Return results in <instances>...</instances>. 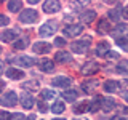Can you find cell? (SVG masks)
<instances>
[{"mask_svg": "<svg viewBox=\"0 0 128 120\" xmlns=\"http://www.w3.org/2000/svg\"><path fill=\"white\" fill-rule=\"evenodd\" d=\"M38 19V13L32 8H27V10H22L21 14H19V22L22 24H32Z\"/></svg>", "mask_w": 128, "mask_h": 120, "instance_id": "obj_1", "label": "cell"}, {"mask_svg": "<svg viewBox=\"0 0 128 120\" xmlns=\"http://www.w3.org/2000/svg\"><path fill=\"white\" fill-rule=\"evenodd\" d=\"M56 29H58V22L56 21H48L38 29V34L42 35V37H51V35L56 32Z\"/></svg>", "mask_w": 128, "mask_h": 120, "instance_id": "obj_2", "label": "cell"}, {"mask_svg": "<svg viewBox=\"0 0 128 120\" xmlns=\"http://www.w3.org/2000/svg\"><path fill=\"white\" fill-rule=\"evenodd\" d=\"M0 102H2V106H5V107H11V106H14V104L18 102V96H16L14 91H6V93L2 94Z\"/></svg>", "mask_w": 128, "mask_h": 120, "instance_id": "obj_3", "label": "cell"}, {"mask_svg": "<svg viewBox=\"0 0 128 120\" xmlns=\"http://www.w3.org/2000/svg\"><path fill=\"white\" fill-rule=\"evenodd\" d=\"M83 27L80 26V24H69V26L64 27V35H67V37H77V35L82 34Z\"/></svg>", "mask_w": 128, "mask_h": 120, "instance_id": "obj_4", "label": "cell"}, {"mask_svg": "<svg viewBox=\"0 0 128 120\" xmlns=\"http://www.w3.org/2000/svg\"><path fill=\"white\" fill-rule=\"evenodd\" d=\"M70 48H72L74 53L82 54V53H85L88 48H90V40H78V42H74L70 45Z\"/></svg>", "mask_w": 128, "mask_h": 120, "instance_id": "obj_5", "label": "cell"}, {"mask_svg": "<svg viewBox=\"0 0 128 120\" xmlns=\"http://www.w3.org/2000/svg\"><path fill=\"white\" fill-rule=\"evenodd\" d=\"M43 10H45V13H56L61 10V3L58 0H46V2H43Z\"/></svg>", "mask_w": 128, "mask_h": 120, "instance_id": "obj_6", "label": "cell"}, {"mask_svg": "<svg viewBox=\"0 0 128 120\" xmlns=\"http://www.w3.org/2000/svg\"><path fill=\"white\" fill-rule=\"evenodd\" d=\"M13 62L21 67H32L35 64V59L30 58V56H18V58L13 59Z\"/></svg>", "mask_w": 128, "mask_h": 120, "instance_id": "obj_7", "label": "cell"}, {"mask_svg": "<svg viewBox=\"0 0 128 120\" xmlns=\"http://www.w3.org/2000/svg\"><path fill=\"white\" fill-rule=\"evenodd\" d=\"M110 32H112V37H114V38L125 37V34H128V24L120 22V24H117V26H115V29L110 30Z\"/></svg>", "mask_w": 128, "mask_h": 120, "instance_id": "obj_8", "label": "cell"}, {"mask_svg": "<svg viewBox=\"0 0 128 120\" xmlns=\"http://www.w3.org/2000/svg\"><path fill=\"white\" fill-rule=\"evenodd\" d=\"M32 50L38 54H45V53H50L51 51V45L50 43H45V42H35L34 46H32Z\"/></svg>", "mask_w": 128, "mask_h": 120, "instance_id": "obj_9", "label": "cell"}, {"mask_svg": "<svg viewBox=\"0 0 128 120\" xmlns=\"http://www.w3.org/2000/svg\"><path fill=\"white\" fill-rule=\"evenodd\" d=\"M70 78L69 77H64V75H59V77H54L53 80H51V85L53 86H61V88H64V86H70Z\"/></svg>", "mask_w": 128, "mask_h": 120, "instance_id": "obj_10", "label": "cell"}, {"mask_svg": "<svg viewBox=\"0 0 128 120\" xmlns=\"http://www.w3.org/2000/svg\"><path fill=\"white\" fill-rule=\"evenodd\" d=\"M102 101H104L102 96H96L93 101L88 104V112H98L99 109H102Z\"/></svg>", "mask_w": 128, "mask_h": 120, "instance_id": "obj_11", "label": "cell"}, {"mask_svg": "<svg viewBox=\"0 0 128 120\" xmlns=\"http://www.w3.org/2000/svg\"><path fill=\"white\" fill-rule=\"evenodd\" d=\"M19 99H21V104H22L24 109H30V107L34 106V98H32V94L27 93V91H24Z\"/></svg>", "mask_w": 128, "mask_h": 120, "instance_id": "obj_12", "label": "cell"}, {"mask_svg": "<svg viewBox=\"0 0 128 120\" xmlns=\"http://www.w3.org/2000/svg\"><path fill=\"white\" fill-rule=\"evenodd\" d=\"M94 18H96L94 10H86V11H83V13L80 14V21H82V22H86V24L93 22Z\"/></svg>", "mask_w": 128, "mask_h": 120, "instance_id": "obj_13", "label": "cell"}, {"mask_svg": "<svg viewBox=\"0 0 128 120\" xmlns=\"http://www.w3.org/2000/svg\"><path fill=\"white\" fill-rule=\"evenodd\" d=\"M98 69H99L98 64H96L94 61H90L88 64H85V66H83L82 74H83V75H90V74H94V72H98Z\"/></svg>", "mask_w": 128, "mask_h": 120, "instance_id": "obj_14", "label": "cell"}, {"mask_svg": "<svg viewBox=\"0 0 128 120\" xmlns=\"http://www.w3.org/2000/svg\"><path fill=\"white\" fill-rule=\"evenodd\" d=\"M5 75H6L8 78L19 80V78H22V77H24V72H22V70H19V69H13V67H10V69L5 72Z\"/></svg>", "mask_w": 128, "mask_h": 120, "instance_id": "obj_15", "label": "cell"}, {"mask_svg": "<svg viewBox=\"0 0 128 120\" xmlns=\"http://www.w3.org/2000/svg\"><path fill=\"white\" fill-rule=\"evenodd\" d=\"M53 67H54V64L51 59H42V61H38V69L43 72H51Z\"/></svg>", "mask_w": 128, "mask_h": 120, "instance_id": "obj_16", "label": "cell"}, {"mask_svg": "<svg viewBox=\"0 0 128 120\" xmlns=\"http://www.w3.org/2000/svg\"><path fill=\"white\" fill-rule=\"evenodd\" d=\"M120 83L115 82V80H107V82H104V91H107V93H115V91L118 90Z\"/></svg>", "mask_w": 128, "mask_h": 120, "instance_id": "obj_17", "label": "cell"}, {"mask_svg": "<svg viewBox=\"0 0 128 120\" xmlns=\"http://www.w3.org/2000/svg\"><path fill=\"white\" fill-rule=\"evenodd\" d=\"M54 61H58V62H70L72 56H70V53H67V51H58L56 56H54Z\"/></svg>", "mask_w": 128, "mask_h": 120, "instance_id": "obj_18", "label": "cell"}, {"mask_svg": "<svg viewBox=\"0 0 128 120\" xmlns=\"http://www.w3.org/2000/svg\"><path fill=\"white\" fill-rule=\"evenodd\" d=\"M107 53H109V43H107V42H99L98 43V48H96V54H98V56H104V58H106Z\"/></svg>", "mask_w": 128, "mask_h": 120, "instance_id": "obj_19", "label": "cell"}, {"mask_svg": "<svg viewBox=\"0 0 128 120\" xmlns=\"http://www.w3.org/2000/svg\"><path fill=\"white\" fill-rule=\"evenodd\" d=\"M0 38H2V42H13V40L18 38V34L14 30H5V32H2Z\"/></svg>", "mask_w": 128, "mask_h": 120, "instance_id": "obj_20", "label": "cell"}, {"mask_svg": "<svg viewBox=\"0 0 128 120\" xmlns=\"http://www.w3.org/2000/svg\"><path fill=\"white\" fill-rule=\"evenodd\" d=\"M6 6H8V10H10L11 13H16V11L22 10V2L21 0H11V2L6 3Z\"/></svg>", "mask_w": 128, "mask_h": 120, "instance_id": "obj_21", "label": "cell"}, {"mask_svg": "<svg viewBox=\"0 0 128 120\" xmlns=\"http://www.w3.org/2000/svg\"><path fill=\"white\" fill-rule=\"evenodd\" d=\"M114 107H115V99H112V98H104V101H102V110H104V112H110Z\"/></svg>", "mask_w": 128, "mask_h": 120, "instance_id": "obj_22", "label": "cell"}, {"mask_svg": "<svg viewBox=\"0 0 128 120\" xmlns=\"http://www.w3.org/2000/svg\"><path fill=\"white\" fill-rule=\"evenodd\" d=\"M62 98L67 102H74L77 99V91L75 90H66V91H62Z\"/></svg>", "mask_w": 128, "mask_h": 120, "instance_id": "obj_23", "label": "cell"}, {"mask_svg": "<svg viewBox=\"0 0 128 120\" xmlns=\"http://www.w3.org/2000/svg\"><path fill=\"white\" fill-rule=\"evenodd\" d=\"M99 85V82L98 80H88V82H83V91L85 93H90V91H93L94 90V86H98Z\"/></svg>", "mask_w": 128, "mask_h": 120, "instance_id": "obj_24", "label": "cell"}, {"mask_svg": "<svg viewBox=\"0 0 128 120\" xmlns=\"http://www.w3.org/2000/svg\"><path fill=\"white\" fill-rule=\"evenodd\" d=\"M40 98L43 99V101H50V99H54L56 98V93L53 90H43L42 93H40Z\"/></svg>", "mask_w": 128, "mask_h": 120, "instance_id": "obj_25", "label": "cell"}, {"mask_svg": "<svg viewBox=\"0 0 128 120\" xmlns=\"http://www.w3.org/2000/svg\"><path fill=\"white\" fill-rule=\"evenodd\" d=\"M64 109H66V106H64L62 101H56L53 106H51V112H54V114H62Z\"/></svg>", "mask_w": 128, "mask_h": 120, "instance_id": "obj_26", "label": "cell"}, {"mask_svg": "<svg viewBox=\"0 0 128 120\" xmlns=\"http://www.w3.org/2000/svg\"><path fill=\"white\" fill-rule=\"evenodd\" d=\"M98 30L99 32H109L110 30V22L107 21V19H101L98 24Z\"/></svg>", "mask_w": 128, "mask_h": 120, "instance_id": "obj_27", "label": "cell"}, {"mask_svg": "<svg viewBox=\"0 0 128 120\" xmlns=\"http://www.w3.org/2000/svg\"><path fill=\"white\" fill-rule=\"evenodd\" d=\"M38 86H40V82H37V80H29L22 85L24 90H38Z\"/></svg>", "mask_w": 128, "mask_h": 120, "instance_id": "obj_28", "label": "cell"}, {"mask_svg": "<svg viewBox=\"0 0 128 120\" xmlns=\"http://www.w3.org/2000/svg\"><path fill=\"white\" fill-rule=\"evenodd\" d=\"M27 43H29L27 38H19V40H16V42L13 43V48L14 50H22V48L27 46Z\"/></svg>", "mask_w": 128, "mask_h": 120, "instance_id": "obj_29", "label": "cell"}, {"mask_svg": "<svg viewBox=\"0 0 128 120\" xmlns=\"http://www.w3.org/2000/svg\"><path fill=\"white\" fill-rule=\"evenodd\" d=\"M115 43L120 46V48H123L125 51H128V37L125 35V37H118V38H115Z\"/></svg>", "mask_w": 128, "mask_h": 120, "instance_id": "obj_30", "label": "cell"}, {"mask_svg": "<svg viewBox=\"0 0 128 120\" xmlns=\"http://www.w3.org/2000/svg\"><path fill=\"white\" fill-rule=\"evenodd\" d=\"M117 70L122 75H128V61H120L117 66Z\"/></svg>", "mask_w": 128, "mask_h": 120, "instance_id": "obj_31", "label": "cell"}, {"mask_svg": "<svg viewBox=\"0 0 128 120\" xmlns=\"http://www.w3.org/2000/svg\"><path fill=\"white\" fill-rule=\"evenodd\" d=\"M109 18L112 19V21H115V22L118 21V18H120V10H118V8H117V10H115V8H114V10H109Z\"/></svg>", "mask_w": 128, "mask_h": 120, "instance_id": "obj_32", "label": "cell"}, {"mask_svg": "<svg viewBox=\"0 0 128 120\" xmlns=\"http://www.w3.org/2000/svg\"><path fill=\"white\" fill-rule=\"evenodd\" d=\"M86 109H88V104L82 102V104H78V106H75V114H82V112H85Z\"/></svg>", "mask_w": 128, "mask_h": 120, "instance_id": "obj_33", "label": "cell"}, {"mask_svg": "<svg viewBox=\"0 0 128 120\" xmlns=\"http://www.w3.org/2000/svg\"><path fill=\"white\" fill-rule=\"evenodd\" d=\"M11 118H13V115H11L10 112H6V110L0 112V120H11Z\"/></svg>", "mask_w": 128, "mask_h": 120, "instance_id": "obj_34", "label": "cell"}, {"mask_svg": "<svg viewBox=\"0 0 128 120\" xmlns=\"http://www.w3.org/2000/svg\"><path fill=\"white\" fill-rule=\"evenodd\" d=\"M54 45L56 46H64V45H66V40L61 38V37H56L54 38Z\"/></svg>", "mask_w": 128, "mask_h": 120, "instance_id": "obj_35", "label": "cell"}, {"mask_svg": "<svg viewBox=\"0 0 128 120\" xmlns=\"http://www.w3.org/2000/svg\"><path fill=\"white\" fill-rule=\"evenodd\" d=\"M106 59H118V54L115 53V51H109V53L106 54Z\"/></svg>", "mask_w": 128, "mask_h": 120, "instance_id": "obj_36", "label": "cell"}, {"mask_svg": "<svg viewBox=\"0 0 128 120\" xmlns=\"http://www.w3.org/2000/svg\"><path fill=\"white\" fill-rule=\"evenodd\" d=\"M11 120H26V117H24V114H21V112H16Z\"/></svg>", "mask_w": 128, "mask_h": 120, "instance_id": "obj_37", "label": "cell"}, {"mask_svg": "<svg viewBox=\"0 0 128 120\" xmlns=\"http://www.w3.org/2000/svg\"><path fill=\"white\" fill-rule=\"evenodd\" d=\"M8 24V18L5 14H0V26H6Z\"/></svg>", "mask_w": 128, "mask_h": 120, "instance_id": "obj_38", "label": "cell"}, {"mask_svg": "<svg viewBox=\"0 0 128 120\" xmlns=\"http://www.w3.org/2000/svg\"><path fill=\"white\" fill-rule=\"evenodd\" d=\"M38 109L42 110V112H46V110H48V107H46V104L43 102V99H42V101L38 102Z\"/></svg>", "mask_w": 128, "mask_h": 120, "instance_id": "obj_39", "label": "cell"}, {"mask_svg": "<svg viewBox=\"0 0 128 120\" xmlns=\"http://www.w3.org/2000/svg\"><path fill=\"white\" fill-rule=\"evenodd\" d=\"M122 14H123V18H126V19H128V6H125V8L122 10Z\"/></svg>", "mask_w": 128, "mask_h": 120, "instance_id": "obj_40", "label": "cell"}, {"mask_svg": "<svg viewBox=\"0 0 128 120\" xmlns=\"http://www.w3.org/2000/svg\"><path fill=\"white\" fill-rule=\"evenodd\" d=\"M122 98L128 102V90H126V91H122Z\"/></svg>", "mask_w": 128, "mask_h": 120, "instance_id": "obj_41", "label": "cell"}, {"mask_svg": "<svg viewBox=\"0 0 128 120\" xmlns=\"http://www.w3.org/2000/svg\"><path fill=\"white\" fill-rule=\"evenodd\" d=\"M120 110H122V114H128V109H126V107H122Z\"/></svg>", "mask_w": 128, "mask_h": 120, "instance_id": "obj_42", "label": "cell"}, {"mask_svg": "<svg viewBox=\"0 0 128 120\" xmlns=\"http://www.w3.org/2000/svg\"><path fill=\"white\" fill-rule=\"evenodd\" d=\"M27 120H35V115H29V117H27Z\"/></svg>", "mask_w": 128, "mask_h": 120, "instance_id": "obj_43", "label": "cell"}, {"mask_svg": "<svg viewBox=\"0 0 128 120\" xmlns=\"http://www.w3.org/2000/svg\"><path fill=\"white\" fill-rule=\"evenodd\" d=\"M53 120H66V118H53Z\"/></svg>", "mask_w": 128, "mask_h": 120, "instance_id": "obj_44", "label": "cell"}, {"mask_svg": "<svg viewBox=\"0 0 128 120\" xmlns=\"http://www.w3.org/2000/svg\"><path fill=\"white\" fill-rule=\"evenodd\" d=\"M120 120H128V118H120Z\"/></svg>", "mask_w": 128, "mask_h": 120, "instance_id": "obj_45", "label": "cell"}]
</instances>
